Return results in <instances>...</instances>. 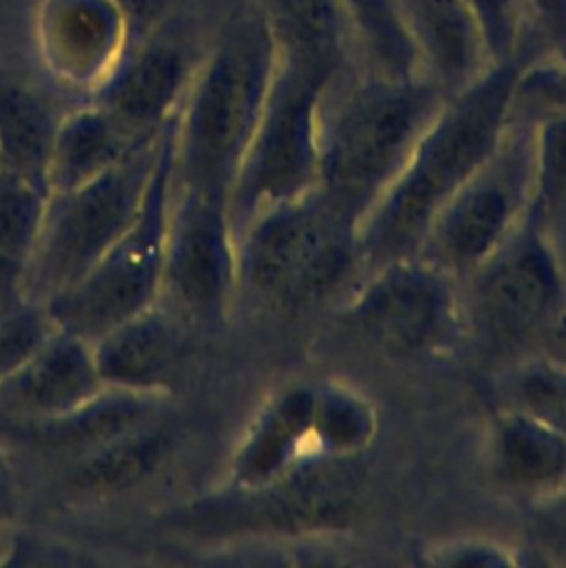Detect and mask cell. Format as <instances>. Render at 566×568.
Wrapping results in <instances>:
<instances>
[{"label":"cell","mask_w":566,"mask_h":568,"mask_svg":"<svg viewBox=\"0 0 566 568\" xmlns=\"http://www.w3.org/2000/svg\"><path fill=\"white\" fill-rule=\"evenodd\" d=\"M280 58L337 73L353 36L344 0H257Z\"/></svg>","instance_id":"obj_22"},{"label":"cell","mask_w":566,"mask_h":568,"mask_svg":"<svg viewBox=\"0 0 566 568\" xmlns=\"http://www.w3.org/2000/svg\"><path fill=\"white\" fill-rule=\"evenodd\" d=\"M173 428L155 417L71 459L67 486L82 497H109L149 479L171 455Z\"/></svg>","instance_id":"obj_21"},{"label":"cell","mask_w":566,"mask_h":568,"mask_svg":"<svg viewBox=\"0 0 566 568\" xmlns=\"http://www.w3.org/2000/svg\"><path fill=\"white\" fill-rule=\"evenodd\" d=\"M482 462L497 488L535 506L566 484V437L517 408L502 406L484 428Z\"/></svg>","instance_id":"obj_18"},{"label":"cell","mask_w":566,"mask_h":568,"mask_svg":"<svg viewBox=\"0 0 566 568\" xmlns=\"http://www.w3.org/2000/svg\"><path fill=\"white\" fill-rule=\"evenodd\" d=\"M364 457H313L257 486H229L175 513V526L202 541L306 539L344 530L357 515Z\"/></svg>","instance_id":"obj_6"},{"label":"cell","mask_w":566,"mask_h":568,"mask_svg":"<svg viewBox=\"0 0 566 568\" xmlns=\"http://www.w3.org/2000/svg\"><path fill=\"white\" fill-rule=\"evenodd\" d=\"M171 191L173 122L133 224L80 280L42 306L55 328L93 342L104 331L160 302Z\"/></svg>","instance_id":"obj_9"},{"label":"cell","mask_w":566,"mask_h":568,"mask_svg":"<svg viewBox=\"0 0 566 568\" xmlns=\"http://www.w3.org/2000/svg\"><path fill=\"white\" fill-rule=\"evenodd\" d=\"M138 140L127 135L95 102L62 115L47 164V191H67L89 182L122 160Z\"/></svg>","instance_id":"obj_23"},{"label":"cell","mask_w":566,"mask_h":568,"mask_svg":"<svg viewBox=\"0 0 566 568\" xmlns=\"http://www.w3.org/2000/svg\"><path fill=\"white\" fill-rule=\"evenodd\" d=\"M171 122L160 133L140 138L104 173L47 195L40 231L18 282V300L44 306L127 233L144 204Z\"/></svg>","instance_id":"obj_5"},{"label":"cell","mask_w":566,"mask_h":568,"mask_svg":"<svg viewBox=\"0 0 566 568\" xmlns=\"http://www.w3.org/2000/svg\"><path fill=\"white\" fill-rule=\"evenodd\" d=\"M277 67L257 11L235 16L193 69L173 120V184L226 195Z\"/></svg>","instance_id":"obj_2"},{"label":"cell","mask_w":566,"mask_h":568,"mask_svg":"<svg viewBox=\"0 0 566 568\" xmlns=\"http://www.w3.org/2000/svg\"><path fill=\"white\" fill-rule=\"evenodd\" d=\"M446 98L426 75L371 73L322 113L315 186L362 224Z\"/></svg>","instance_id":"obj_3"},{"label":"cell","mask_w":566,"mask_h":568,"mask_svg":"<svg viewBox=\"0 0 566 568\" xmlns=\"http://www.w3.org/2000/svg\"><path fill=\"white\" fill-rule=\"evenodd\" d=\"M535 195L530 213L566 264V111L533 122Z\"/></svg>","instance_id":"obj_26"},{"label":"cell","mask_w":566,"mask_h":568,"mask_svg":"<svg viewBox=\"0 0 566 568\" xmlns=\"http://www.w3.org/2000/svg\"><path fill=\"white\" fill-rule=\"evenodd\" d=\"M464 4L477 24L491 64L522 55L526 0H464Z\"/></svg>","instance_id":"obj_31"},{"label":"cell","mask_w":566,"mask_h":568,"mask_svg":"<svg viewBox=\"0 0 566 568\" xmlns=\"http://www.w3.org/2000/svg\"><path fill=\"white\" fill-rule=\"evenodd\" d=\"M104 388L91 342L53 326L2 382L0 433L62 417Z\"/></svg>","instance_id":"obj_14"},{"label":"cell","mask_w":566,"mask_h":568,"mask_svg":"<svg viewBox=\"0 0 566 568\" xmlns=\"http://www.w3.org/2000/svg\"><path fill=\"white\" fill-rule=\"evenodd\" d=\"M466 335L491 351L537 346L566 311V264L533 213L462 280Z\"/></svg>","instance_id":"obj_8"},{"label":"cell","mask_w":566,"mask_h":568,"mask_svg":"<svg viewBox=\"0 0 566 568\" xmlns=\"http://www.w3.org/2000/svg\"><path fill=\"white\" fill-rule=\"evenodd\" d=\"M60 118L33 89L0 75V169L44 184Z\"/></svg>","instance_id":"obj_24"},{"label":"cell","mask_w":566,"mask_h":568,"mask_svg":"<svg viewBox=\"0 0 566 568\" xmlns=\"http://www.w3.org/2000/svg\"><path fill=\"white\" fill-rule=\"evenodd\" d=\"M533 508L546 535L566 544V484Z\"/></svg>","instance_id":"obj_36"},{"label":"cell","mask_w":566,"mask_h":568,"mask_svg":"<svg viewBox=\"0 0 566 568\" xmlns=\"http://www.w3.org/2000/svg\"><path fill=\"white\" fill-rule=\"evenodd\" d=\"M91 348L107 388L164 397L182 359V317L158 302L104 331Z\"/></svg>","instance_id":"obj_17"},{"label":"cell","mask_w":566,"mask_h":568,"mask_svg":"<svg viewBox=\"0 0 566 568\" xmlns=\"http://www.w3.org/2000/svg\"><path fill=\"white\" fill-rule=\"evenodd\" d=\"M49 191L0 169V277L16 286L36 244Z\"/></svg>","instance_id":"obj_27"},{"label":"cell","mask_w":566,"mask_h":568,"mask_svg":"<svg viewBox=\"0 0 566 568\" xmlns=\"http://www.w3.org/2000/svg\"><path fill=\"white\" fill-rule=\"evenodd\" d=\"M118 0H42L36 42L44 69L64 87L95 93L133 47Z\"/></svg>","instance_id":"obj_13"},{"label":"cell","mask_w":566,"mask_h":568,"mask_svg":"<svg viewBox=\"0 0 566 568\" xmlns=\"http://www.w3.org/2000/svg\"><path fill=\"white\" fill-rule=\"evenodd\" d=\"M557 111H566V49L522 67L511 106L513 118L528 122Z\"/></svg>","instance_id":"obj_30"},{"label":"cell","mask_w":566,"mask_h":568,"mask_svg":"<svg viewBox=\"0 0 566 568\" xmlns=\"http://www.w3.org/2000/svg\"><path fill=\"white\" fill-rule=\"evenodd\" d=\"M420 561L431 566H515V550L484 537H453L422 548Z\"/></svg>","instance_id":"obj_33"},{"label":"cell","mask_w":566,"mask_h":568,"mask_svg":"<svg viewBox=\"0 0 566 568\" xmlns=\"http://www.w3.org/2000/svg\"><path fill=\"white\" fill-rule=\"evenodd\" d=\"M504 406L517 408L566 437V366L544 353L517 359L504 377Z\"/></svg>","instance_id":"obj_29"},{"label":"cell","mask_w":566,"mask_h":568,"mask_svg":"<svg viewBox=\"0 0 566 568\" xmlns=\"http://www.w3.org/2000/svg\"><path fill=\"white\" fill-rule=\"evenodd\" d=\"M522 67V55L495 62L446 98L360 224L362 271L420 251L437 211L502 140Z\"/></svg>","instance_id":"obj_1"},{"label":"cell","mask_w":566,"mask_h":568,"mask_svg":"<svg viewBox=\"0 0 566 568\" xmlns=\"http://www.w3.org/2000/svg\"><path fill=\"white\" fill-rule=\"evenodd\" d=\"M313 435L326 457H364L377 435L375 406L346 384L315 382Z\"/></svg>","instance_id":"obj_25"},{"label":"cell","mask_w":566,"mask_h":568,"mask_svg":"<svg viewBox=\"0 0 566 568\" xmlns=\"http://www.w3.org/2000/svg\"><path fill=\"white\" fill-rule=\"evenodd\" d=\"M313 390L315 382H295L264 399L231 453L224 484H266L324 457L313 435Z\"/></svg>","instance_id":"obj_16"},{"label":"cell","mask_w":566,"mask_h":568,"mask_svg":"<svg viewBox=\"0 0 566 568\" xmlns=\"http://www.w3.org/2000/svg\"><path fill=\"white\" fill-rule=\"evenodd\" d=\"M333 75L329 69L277 55L262 115L226 191L235 235L257 213L317 184L322 113Z\"/></svg>","instance_id":"obj_7"},{"label":"cell","mask_w":566,"mask_h":568,"mask_svg":"<svg viewBox=\"0 0 566 568\" xmlns=\"http://www.w3.org/2000/svg\"><path fill=\"white\" fill-rule=\"evenodd\" d=\"M18 515V481L0 442V546L9 541Z\"/></svg>","instance_id":"obj_35"},{"label":"cell","mask_w":566,"mask_h":568,"mask_svg":"<svg viewBox=\"0 0 566 568\" xmlns=\"http://www.w3.org/2000/svg\"><path fill=\"white\" fill-rule=\"evenodd\" d=\"M535 351L544 353L566 366V311L548 326V331L537 342Z\"/></svg>","instance_id":"obj_37"},{"label":"cell","mask_w":566,"mask_h":568,"mask_svg":"<svg viewBox=\"0 0 566 568\" xmlns=\"http://www.w3.org/2000/svg\"><path fill=\"white\" fill-rule=\"evenodd\" d=\"M533 195V122L511 115L497 146L437 211L417 253L464 280L524 222Z\"/></svg>","instance_id":"obj_11"},{"label":"cell","mask_w":566,"mask_h":568,"mask_svg":"<svg viewBox=\"0 0 566 568\" xmlns=\"http://www.w3.org/2000/svg\"><path fill=\"white\" fill-rule=\"evenodd\" d=\"M235 293L237 257L226 195L173 184L160 302L182 320L211 324L226 315Z\"/></svg>","instance_id":"obj_12"},{"label":"cell","mask_w":566,"mask_h":568,"mask_svg":"<svg viewBox=\"0 0 566 568\" xmlns=\"http://www.w3.org/2000/svg\"><path fill=\"white\" fill-rule=\"evenodd\" d=\"M164 397L104 388L84 406L33 426L0 433V442H20L44 453L64 455L69 462L107 439L155 417Z\"/></svg>","instance_id":"obj_20"},{"label":"cell","mask_w":566,"mask_h":568,"mask_svg":"<svg viewBox=\"0 0 566 568\" xmlns=\"http://www.w3.org/2000/svg\"><path fill=\"white\" fill-rule=\"evenodd\" d=\"M193 69L184 51L166 40L131 47L109 80L93 93L131 138L160 133L178 113Z\"/></svg>","instance_id":"obj_15"},{"label":"cell","mask_w":566,"mask_h":568,"mask_svg":"<svg viewBox=\"0 0 566 568\" xmlns=\"http://www.w3.org/2000/svg\"><path fill=\"white\" fill-rule=\"evenodd\" d=\"M526 7L537 31L550 44L553 53L564 51L566 49V0H526Z\"/></svg>","instance_id":"obj_34"},{"label":"cell","mask_w":566,"mask_h":568,"mask_svg":"<svg viewBox=\"0 0 566 568\" xmlns=\"http://www.w3.org/2000/svg\"><path fill=\"white\" fill-rule=\"evenodd\" d=\"M422 73L446 95L479 78L491 60L464 0H395Z\"/></svg>","instance_id":"obj_19"},{"label":"cell","mask_w":566,"mask_h":568,"mask_svg":"<svg viewBox=\"0 0 566 568\" xmlns=\"http://www.w3.org/2000/svg\"><path fill=\"white\" fill-rule=\"evenodd\" d=\"M237 291L275 311L309 308L362 275L360 222L317 186L235 235Z\"/></svg>","instance_id":"obj_4"},{"label":"cell","mask_w":566,"mask_h":568,"mask_svg":"<svg viewBox=\"0 0 566 568\" xmlns=\"http://www.w3.org/2000/svg\"><path fill=\"white\" fill-rule=\"evenodd\" d=\"M344 317L397 357H437L466 337L462 280L422 253L362 271L344 300Z\"/></svg>","instance_id":"obj_10"},{"label":"cell","mask_w":566,"mask_h":568,"mask_svg":"<svg viewBox=\"0 0 566 568\" xmlns=\"http://www.w3.org/2000/svg\"><path fill=\"white\" fill-rule=\"evenodd\" d=\"M53 328L42 306L18 302L0 311V386Z\"/></svg>","instance_id":"obj_32"},{"label":"cell","mask_w":566,"mask_h":568,"mask_svg":"<svg viewBox=\"0 0 566 568\" xmlns=\"http://www.w3.org/2000/svg\"><path fill=\"white\" fill-rule=\"evenodd\" d=\"M353 33L364 42L375 75H424L395 0H344Z\"/></svg>","instance_id":"obj_28"}]
</instances>
